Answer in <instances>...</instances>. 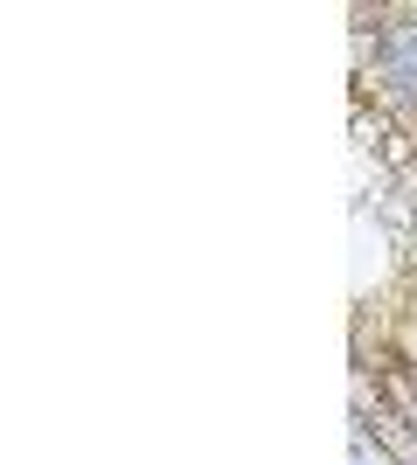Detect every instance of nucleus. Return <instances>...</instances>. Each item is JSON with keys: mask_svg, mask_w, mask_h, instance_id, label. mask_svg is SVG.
Instances as JSON below:
<instances>
[{"mask_svg": "<svg viewBox=\"0 0 417 465\" xmlns=\"http://www.w3.org/2000/svg\"><path fill=\"white\" fill-rule=\"evenodd\" d=\"M355 430H362V438H376V445L390 451L397 465H417V430H411V417H403V410L390 403V396H382V403L369 410V417H355Z\"/></svg>", "mask_w": 417, "mask_h": 465, "instance_id": "1", "label": "nucleus"}]
</instances>
